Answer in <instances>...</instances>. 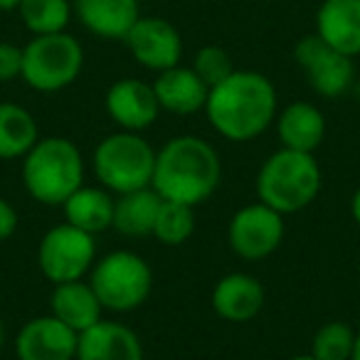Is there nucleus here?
Wrapping results in <instances>:
<instances>
[{
	"instance_id": "f257e3e1",
	"label": "nucleus",
	"mask_w": 360,
	"mask_h": 360,
	"mask_svg": "<svg viewBox=\"0 0 360 360\" xmlns=\"http://www.w3.org/2000/svg\"><path fill=\"white\" fill-rule=\"evenodd\" d=\"M279 96L269 77L252 70H235L220 84L210 86L205 116L217 136L232 143H247L274 126Z\"/></svg>"
},
{
	"instance_id": "f03ea898",
	"label": "nucleus",
	"mask_w": 360,
	"mask_h": 360,
	"mask_svg": "<svg viewBox=\"0 0 360 360\" xmlns=\"http://www.w3.org/2000/svg\"><path fill=\"white\" fill-rule=\"evenodd\" d=\"M222 183V158L200 136H173L155 148L153 188L163 200L198 207Z\"/></svg>"
},
{
	"instance_id": "7ed1b4c3",
	"label": "nucleus",
	"mask_w": 360,
	"mask_h": 360,
	"mask_svg": "<svg viewBox=\"0 0 360 360\" xmlns=\"http://www.w3.org/2000/svg\"><path fill=\"white\" fill-rule=\"evenodd\" d=\"M20 175L32 200L47 207H62L77 188L84 186L86 163L75 141L45 136L22 158Z\"/></svg>"
},
{
	"instance_id": "20e7f679",
	"label": "nucleus",
	"mask_w": 360,
	"mask_h": 360,
	"mask_svg": "<svg viewBox=\"0 0 360 360\" xmlns=\"http://www.w3.org/2000/svg\"><path fill=\"white\" fill-rule=\"evenodd\" d=\"M257 198L281 215H296L314 205L323 186V173L314 153L279 148L257 170Z\"/></svg>"
},
{
	"instance_id": "39448f33",
	"label": "nucleus",
	"mask_w": 360,
	"mask_h": 360,
	"mask_svg": "<svg viewBox=\"0 0 360 360\" xmlns=\"http://www.w3.org/2000/svg\"><path fill=\"white\" fill-rule=\"evenodd\" d=\"M155 168V148L136 131H116L101 139L91 153V173L96 183L114 195L150 188Z\"/></svg>"
},
{
	"instance_id": "423d86ee",
	"label": "nucleus",
	"mask_w": 360,
	"mask_h": 360,
	"mask_svg": "<svg viewBox=\"0 0 360 360\" xmlns=\"http://www.w3.org/2000/svg\"><path fill=\"white\" fill-rule=\"evenodd\" d=\"M86 281L96 291L104 311L129 314L148 301L153 289V269L136 252L114 250L104 257H96Z\"/></svg>"
},
{
	"instance_id": "0eeeda50",
	"label": "nucleus",
	"mask_w": 360,
	"mask_h": 360,
	"mask_svg": "<svg viewBox=\"0 0 360 360\" xmlns=\"http://www.w3.org/2000/svg\"><path fill=\"white\" fill-rule=\"evenodd\" d=\"M84 47L70 32L35 35L22 47V82L40 94H55L79 79Z\"/></svg>"
},
{
	"instance_id": "6e6552de",
	"label": "nucleus",
	"mask_w": 360,
	"mask_h": 360,
	"mask_svg": "<svg viewBox=\"0 0 360 360\" xmlns=\"http://www.w3.org/2000/svg\"><path fill=\"white\" fill-rule=\"evenodd\" d=\"M96 262V237L70 222L50 227L37 247V266L50 284L89 276Z\"/></svg>"
},
{
	"instance_id": "1a4fd4ad",
	"label": "nucleus",
	"mask_w": 360,
	"mask_h": 360,
	"mask_svg": "<svg viewBox=\"0 0 360 360\" xmlns=\"http://www.w3.org/2000/svg\"><path fill=\"white\" fill-rule=\"evenodd\" d=\"M281 242H284V215L259 200L240 207L227 222V245L240 259H266L279 250Z\"/></svg>"
},
{
	"instance_id": "9d476101",
	"label": "nucleus",
	"mask_w": 360,
	"mask_h": 360,
	"mask_svg": "<svg viewBox=\"0 0 360 360\" xmlns=\"http://www.w3.org/2000/svg\"><path fill=\"white\" fill-rule=\"evenodd\" d=\"M294 60L304 70L306 82L319 96L335 99L353 89L355 67L353 57L333 50L319 35H306L294 45Z\"/></svg>"
},
{
	"instance_id": "9b49d317",
	"label": "nucleus",
	"mask_w": 360,
	"mask_h": 360,
	"mask_svg": "<svg viewBox=\"0 0 360 360\" xmlns=\"http://www.w3.org/2000/svg\"><path fill=\"white\" fill-rule=\"evenodd\" d=\"M124 42L131 57L155 75L180 65V57H183V37H180L178 27L163 18L141 15Z\"/></svg>"
},
{
	"instance_id": "f8f14e48",
	"label": "nucleus",
	"mask_w": 360,
	"mask_h": 360,
	"mask_svg": "<svg viewBox=\"0 0 360 360\" xmlns=\"http://www.w3.org/2000/svg\"><path fill=\"white\" fill-rule=\"evenodd\" d=\"M77 330L57 316L45 314L22 323L13 340V350L18 360H77Z\"/></svg>"
},
{
	"instance_id": "ddd939ff",
	"label": "nucleus",
	"mask_w": 360,
	"mask_h": 360,
	"mask_svg": "<svg viewBox=\"0 0 360 360\" xmlns=\"http://www.w3.org/2000/svg\"><path fill=\"white\" fill-rule=\"evenodd\" d=\"M106 114L121 131L143 134L158 121L160 104L155 99L153 84L126 77L109 86L106 91Z\"/></svg>"
},
{
	"instance_id": "4468645a",
	"label": "nucleus",
	"mask_w": 360,
	"mask_h": 360,
	"mask_svg": "<svg viewBox=\"0 0 360 360\" xmlns=\"http://www.w3.org/2000/svg\"><path fill=\"white\" fill-rule=\"evenodd\" d=\"M264 299V286L257 276L247 274V271H232L215 281L210 306L220 319L230 321V323H247L262 314Z\"/></svg>"
},
{
	"instance_id": "2eb2a0df",
	"label": "nucleus",
	"mask_w": 360,
	"mask_h": 360,
	"mask_svg": "<svg viewBox=\"0 0 360 360\" xmlns=\"http://www.w3.org/2000/svg\"><path fill=\"white\" fill-rule=\"evenodd\" d=\"M77 360H143V343L134 328L101 319L79 333Z\"/></svg>"
},
{
	"instance_id": "dca6fc26",
	"label": "nucleus",
	"mask_w": 360,
	"mask_h": 360,
	"mask_svg": "<svg viewBox=\"0 0 360 360\" xmlns=\"http://www.w3.org/2000/svg\"><path fill=\"white\" fill-rule=\"evenodd\" d=\"M75 18L101 40H126L141 18L139 0H72Z\"/></svg>"
},
{
	"instance_id": "f3484780",
	"label": "nucleus",
	"mask_w": 360,
	"mask_h": 360,
	"mask_svg": "<svg viewBox=\"0 0 360 360\" xmlns=\"http://www.w3.org/2000/svg\"><path fill=\"white\" fill-rule=\"evenodd\" d=\"M153 91L160 111H168L175 116H193L198 111H205L210 86L195 75L193 67L175 65L170 70L158 72L153 82Z\"/></svg>"
},
{
	"instance_id": "a211bd4d",
	"label": "nucleus",
	"mask_w": 360,
	"mask_h": 360,
	"mask_svg": "<svg viewBox=\"0 0 360 360\" xmlns=\"http://www.w3.org/2000/svg\"><path fill=\"white\" fill-rule=\"evenodd\" d=\"M276 136L281 148L316 153L326 139V116L311 101H291L276 114Z\"/></svg>"
},
{
	"instance_id": "6ab92c4d",
	"label": "nucleus",
	"mask_w": 360,
	"mask_h": 360,
	"mask_svg": "<svg viewBox=\"0 0 360 360\" xmlns=\"http://www.w3.org/2000/svg\"><path fill=\"white\" fill-rule=\"evenodd\" d=\"M316 35L348 57L360 55V0H323L316 13Z\"/></svg>"
},
{
	"instance_id": "aec40b11",
	"label": "nucleus",
	"mask_w": 360,
	"mask_h": 360,
	"mask_svg": "<svg viewBox=\"0 0 360 360\" xmlns=\"http://www.w3.org/2000/svg\"><path fill=\"white\" fill-rule=\"evenodd\" d=\"M50 314L57 316L62 323H67L77 333H84L94 323L104 319V306H101L96 291L91 289L89 281L77 279L55 284L50 294Z\"/></svg>"
},
{
	"instance_id": "412c9836",
	"label": "nucleus",
	"mask_w": 360,
	"mask_h": 360,
	"mask_svg": "<svg viewBox=\"0 0 360 360\" xmlns=\"http://www.w3.org/2000/svg\"><path fill=\"white\" fill-rule=\"evenodd\" d=\"M114 193L106 188L82 186L67 198L62 210H65V222L96 237L114 227Z\"/></svg>"
},
{
	"instance_id": "4be33fe9",
	"label": "nucleus",
	"mask_w": 360,
	"mask_h": 360,
	"mask_svg": "<svg viewBox=\"0 0 360 360\" xmlns=\"http://www.w3.org/2000/svg\"><path fill=\"white\" fill-rule=\"evenodd\" d=\"M163 198L153 188H141L134 193L116 195L114 205V227L119 235L126 237H148L153 235L155 217H158Z\"/></svg>"
},
{
	"instance_id": "5701e85b",
	"label": "nucleus",
	"mask_w": 360,
	"mask_h": 360,
	"mask_svg": "<svg viewBox=\"0 0 360 360\" xmlns=\"http://www.w3.org/2000/svg\"><path fill=\"white\" fill-rule=\"evenodd\" d=\"M37 141L35 116L15 101H0V160H22Z\"/></svg>"
},
{
	"instance_id": "b1692460",
	"label": "nucleus",
	"mask_w": 360,
	"mask_h": 360,
	"mask_svg": "<svg viewBox=\"0 0 360 360\" xmlns=\"http://www.w3.org/2000/svg\"><path fill=\"white\" fill-rule=\"evenodd\" d=\"M18 15L32 35H55L67 30L75 11L70 0H20Z\"/></svg>"
},
{
	"instance_id": "393cba45",
	"label": "nucleus",
	"mask_w": 360,
	"mask_h": 360,
	"mask_svg": "<svg viewBox=\"0 0 360 360\" xmlns=\"http://www.w3.org/2000/svg\"><path fill=\"white\" fill-rule=\"evenodd\" d=\"M195 232V207L183 202H160L158 217L153 225V237L165 247L186 245Z\"/></svg>"
},
{
	"instance_id": "a878e982",
	"label": "nucleus",
	"mask_w": 360,
	"mask_h": 360,
	"mask_svg": "<svg viewBox=\"0 0 360 360\" xmlns=\"http://www.w3.org/2000/svg\"><path fill=\"white\" fill-rule=\"evenodd\" d=\"M355 345V330L345 321H328L311 338V350L316 360H350Z\"/></svg>"
},
{
	"instance_id": "bb28decb",
	"label": "nucleus",
	"mask_w": 360,
	"mask_h": 360,
	"mask_svg": "<svg viewBox=\"0 0 360 360\" xmlns=\"http://www.w3.org/2000/svg\"><path fill=\"white\" fill-rule=\"evenodd\" d=\"M191 67L195 70V75L200 77L207 86L220 84L222 79H227V77L235 72L232 57L227 55V50H222V47H217V45L200 47V50L195 52V57H193Z\"/></svg>"
},
{
	"instance_id": "cd10ccee",
	"label": "nucleus",
	"mask_w": 360,
	"mask_h": 360,
	"mask_svg": "<svg viewBox=\"0 0 360 360\" xmlns=\"http://www.w3.org/2000/svg\"><path fill=\"white\" fill-rule=\"evenodd\" d=\"M22 75V47L0 42V82H13Z\"/></svg>"
},
{
	"instance_id": "c85d7f7f",
	"label": "nucleus",
	"mask_w": 360,
	"mask_h": 360,
	"mask_svg": "<svg viewBox=\"0 0 360 360\" xmlns=\"http://www.w3.org/2000/svg\"><path fill=\"white\" fill-rule=\"evenodd\" d=\"M18 225H20V215H18L15 205L6 198H0V242L11 240L18 232Z\"/></svg>"
},
{
	"instance_id": "c756f323",
	"label": "nucleus",
	"mask_w": 360,
	"mask_h": 360,
	"mask_svg": "<svg viewBox=\"0 0 360 360\" xmlns=\"http://www.w3.org/2000/svg\"><path fill=\"white\" fill-rule=\"evenodd\" d=\"M350 217H353V222L360 227V186L355 188L353 198H350Z\"/></svg>"
},
{
	"instance_id": "7c9ffc66",
	"label": "nucleus",
	"mask_w": 360,
	"mask_h": 360,
	"mask_svg": "<svg viewBox=\"0 0 360 360\" xmlns=\"http://www.w3.org/2000/svg\"><path fill=\"white\" fill-rule=\"evenodd\" d=\"M20 0H0V11H18Z\"/></svg>"
},
{
	"instance_id": "2f4dec72",
	"label": "nucleus",
	"mask_w": 360,
	"mask_h": 360,
	"mask_svg": "<svg viewBox=\"0 0 360 360\" xmlns=\"http://www.w3.org/2000/svg\"><path fill=\"white\" fill-rule=\"evenodd\" d=\"M350 360H360V333H355V345H353V355Z\"/></svg>"
},
{
	"instance_id": "473e14b6",
	"label": "nucleus",
	"mask_w": 360,
	"mask_h": 360,
	"mask_svg": "<svg viewBox=\"0 0 360 360\" xmlns=\"http://www.w3.org/2000/svg\"><path fill=\"white\" fill-rule=\"evenodd\" d=\"M286 360H316L311 353H304V355H291V358H286Z\"/></svg>"
},
{
	"instance_id": "72a5a7b5",
	"label": "nucleus",
	"mask_w": 360,
	"mask_h": 360,
	"mask_svg": "<svg viewBox=\"0 0 360 360\" xmlns=\"http://www.w3.org/2000/svg\"><path fill=\"white\" fill-rule=\"evenodd\" d=\"M6 345V326H3V321H0V348Z\"/></svg>"
},
{
	"instance_id": "f704fd0d",
	"label": "nucleus",
	"mask_w": 360,
	"mask_h": 360,
	"mask_svg": "<svg viewBox=\"0 0 360 360\" xmlns=\"http://www.w3.org/2000/svg\"><path fill=\"white\" fill-rule=\"evenodd\" d=\"M350 91H355V96L360 99V79H355V84H353V89H350Z\"/></svg>"
}]
</instances>
